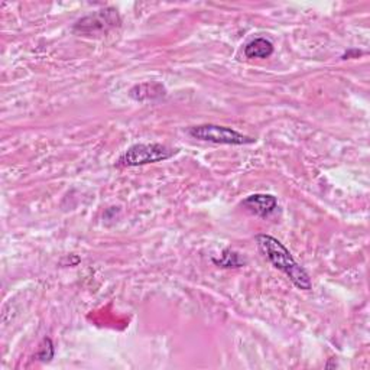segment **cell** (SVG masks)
Instances as JSON below:
<instances>
[{"label":"cell","instance_id":"cell-4","mask_svg":"<svg viewBox=\"0 0 370 370\" xmlns=\"http://www.w3.org/2000/svg\"><path fill=\"white\" fill-rule=\"evenodd\" d=\"M121 22V15H119V12L114 8H106L77 21L73 29L74 32L83 35L108 34L109 31L119 28Z\"/></svg>","mask_w":370,"mask_h":370},{"label":"cell","instance_id":"cell-2","mask_svg":"<svg viewBox=\"0 0 370 370\" xmlns=\"http://www.w3.org/2000/svg\"><path fill=\"white\" fill-rule=\"evenodd\" d=\"M178 151L168 148L161 143H136L123 152V155L117 160V166L135 168L148 164L162 162L173 158Z\"/></svg>","mask_w":370,"mask_h":370},{"label":"cell","instance_id":"cell-6","mask_svg":"<svg viewBox=\"0 0 370 370\" xmlns=\"http://www.w3.org/2000/svg\"><path fill=\"white\" fill-rule=\"evenodd\" d=\"M129 96L136 101L156 100L165 96V87L160 83H145L138 84L129 91Z\"/></svg>","mask_w":370,"mask_h":370},{"label":"cell","instance_id":"cell-7","mask_svg":"<svg viewBox=\"0 0 370 370\" xmlns=\"http://www.w3.org/2000/svg\"><path fill=\"white\" fill-rule=\"evenodd\" d=\"M273 54V44L267 38H256L245 47L246 58H269Z\"/></svg>","mask_w":370,"mask_h":370},{"label":"cell","instance_id":"cell-8","mask_svg":"<svg viewBox=\"0 0 370 370\" xmlns=\"http://www.w3.org/2000/svg\"><path fill=\"white\" fill-rule=\"evenodd\" d=\"M214 265H217L219 268H226V269H236V268H242L245 267V260L239 256V254L233 252L232 249H224L223 254L220 256V259L214 258L213 259Z\"/></svg>","mask_w":370,"mask_h":370},{"label":"cell","instance_id":"cell-10","mask_svg":"<svg viewBox=\"0 0 370 370\" xmlns=\"http://www.w3.org/2000/svg\"><path fill=\"white\" fill-rule=\"evenodd\" d=\"M362 54H363V52L359 51V49H350V51L346 52L345 56H343V58H345V60H347V58H354V57H359V56H362Z\"/></svg>","mask_w":370,"mask_h":370},{"label":"cell","instance_id":"cell-9","mask_svg":"<svg viewBox=\"0 0 370 370\" xmlns=\"http://www.w3.org/2000/svg\"><path fill=\"white\" fill-rule=\"evenodd\" d=\"M52 358H54V345H52L51 338H44L41 350L36 354V359L42 362H49Z\"/></svg>","mask_w":370,"mask_h":370},{"label":"cell","instance_id":"cell-3","mask_svg":"<svg viewBox=\"0 0 370 370\" xmlns=\"http://www.w3.org/2000/svg\"><path fill=\"white\" fill-rule=\"evenodd\" d=\"M187 134L193 139L216 143V145H250L256 142V139L246 136L232 127L211 125V123L193 126L187 130Z\"/></svg>","mask_w":370,"mask_h":370},{"label":"cell","instance_id":"cell-5","mask_svg":"<svg viewBox=\"0 0 370 370\" xmlns=\"http://www.w3.org/2000/svg\"><path fill=\"white\" fill-rule=\"evenodd\" d=\"M242 206L252 214L260 219H267L276 210L278 200L271 194H254L245 198Z\"/></svg>","mask_w":370,"mask_h":370},{"label":"cell","instance_id":"cell-1","mask_svg":"<svg viewBox=\"0 0 370 370\" xmlns=\"http://www.w3.org/2000/svg\"><path fill=\"white\" fill-rule=\"evenodd\" d=\"M255 241L258 243L260 254L272 263V267H275L278 271L284 272L289 278V281L298 289L302 291L311 289L312 284L310 280V275L301 265H298L297 260L294 259L293 255H291V252L284 243H281L280 241L275 239L273 236L269 234H258L255 237Z\"/></svg>","mask_w":370,"mask_h":370}]
</instances>
